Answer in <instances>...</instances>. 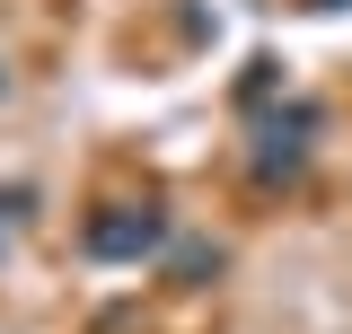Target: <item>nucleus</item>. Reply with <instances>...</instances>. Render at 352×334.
<instances>
[{"mask_svg":"<svg viewBox=\"0 0 352 334\" xmlns=\"http://www.w3.org/2000/svg\"><path fill=\"white\" fill-rule=\"evenodd\" d=\"M159 238H168L159 203H106L88 220V255H97V264H132V255H150Z\"/></svg>","mask_w":352,"mask_h":334,"instance_id":"1","label":"nucleus"},{"mask_svg":"<svg viewBox=\"0 0 352 334\" xmlns=\"http://www.w3.org/2000/svg\"><path fill=\"white\" fill-rule=\"evenodd\" d=\"M308 132H317V106H291V115H273V124L256 132V176L264 185H291L308 167Z\"/></svg>","mask_w":352,"mask_h":334,"instance_id":"2","label":"nucleus"},{"mask_svg":"<svg viewBox=\"0 0 352 334\" xmlns=\"http://www.w3.org/2000/svg\"><path fill=\"white\" fill-rule=\"evenodd\" d=\"M0 88H9V80H0Z\"/></svg>","mask_w":352,"mask_h":334,"instance_id":"3","label":"nucleus"}]
</instances>
